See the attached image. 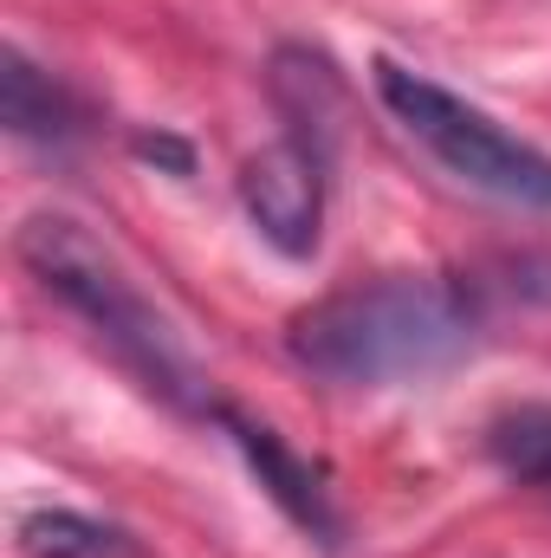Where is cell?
I'll use <instances>...</instances> for the list:
<instances>
[{
    "label": "cell",
    "instance_id": "8992f818",
    "mask_svg": "<svg viewBox=\"0 0 551 558\" xmlns=\"http://www.w3.org/2000/svg\"><path fill=\"white\" fill-rule=\"evenodd\" d=\"M0 118L20 143H39V149H65L85 137V105L52 72H39L20 46L0 52Z\"/></svg>",
    "mask_w": 551,
    "mask_h": 558
},
{
    "label": "cell",
    "instance_id": "6da1fadb",
    "mask_svg": "<svg viewBox=\"0 0 551 558\" xmlns=\"http://www.w3.org/2000/svg\"><path fill=\"white\" fill-rule=\"evenodd\" d=\"M480 338V305L461 279L377 274L351 279L285 318V357L318 384L390 390L454 371Z\"/></svg>",
    "mask_w": 551,
    "mask_h": 558
},
{
    "label": "cell",
    "instance_id": "52a82bcc",
    "mask_svg": "<svg viewBox=\"0 0 551 558\" xmlns=\"http://www.w3.org/2000/svg\"><path fill=\"white\" fill-rule=\"evenodd\" d=\"M20 553L26 558H137L131 533L91 520V513H72V507H39L20 520Z\"/></svg>",
    "mask_w": 551,
    "mask_h": 558
},
{
    "label": "cell",
    "instance_id": "277c9868",
    "mask_svg": "<svg viewBox=\"0 0 551 558\" xmlns=\"http://www.w3.org/2000/svg\"><path fill=\"white\" fill-rule=\"evenodd\" d=\"M325 169H331V143L305 137V131H285L279 143H267L260 156L241 162V208L260 228V241L285 260H305L318 247Z\"/></svg>",
    "mask_w": 551,
    "mask_h": 558
},
{
    "label": "cell",
    "instance_id": "7a4b0ae2",
    "mask_svg": "<svg viewBox=\"0 0 551 558\" xmlns=\"http://www.w3.org/2000/svg\"><path fill=\"white\" fill-rule=\"evenodd\" d=\"M13 260L33 274V286L46 299H59L91 338L98 351L137 384L156 403H169L175 416H201L215 422L221 397L208 390V377L195 371V357L182 351L175 325L143 299V286L124 274V260L72 215H26L13 228Z\"/></svg>",
    "mask_w": 551,
    "mask_h": 558
},
{
    "label": "cell",
    "instance_id": "3957f363",
    "mask_svg": "<svg viewBox=\"0 0 551 558\" xmlns=\"http://www.w3.org/2000/svg\"><path fill=\"white\" fill-rule=\"evenodd\" d=\"M377 98L454 182L519 202V208H551V156L539 143L500 131L480 105L454 98L448 85H434L428 72H409L396 59H377Z\"/></svg>",
    "mask_w": 551,
    "mask_h": 558
},
{
    "label": "cell",
    "instance_id": "ba28073f",
    "mask_svg": "<svg viewBox=\"0 0 551 558\" xmlns=\"http://www.w3.org/2000/svg\"><path fill=\"white\" fill-rule=\"evenodd\" d=\"M487 448H493V461H500L519 487H546L551 494V410L546 403L506 410V416L487 428Z\"/></svg>",
    "mask_w": 551,
    "mask_h": 558
},
{
    "label": "cell",
    "instance_id": "9c48e42d",
    "mask_svg": "<svg viewBox=\"0 0 551 558\" xmlns=\"http://www.w3.org/2000/svg\"><path fill=\"white\" fill-rule=\"evenodd\" d=\"M131 149H137L143 162L169 169V175H188V169H195V149H188L182 137H169V131H137V137H131Z\"/></svg>",
    "mask_w": 551,
    "mask_h": 558
},
{
    "label": "cell",
    "instance_id": "5b68a950",
    "mask_svg": "<svg viewBox=\"0 0 551 558\" xmlns=\"http://www.w3.org/2000/svg\"><path fill=\"white\" fill-rule=\"evenodd\" d=\"M215 428H228V441L247 454V468H254V481L267 487V500H273L279 513L305 533V539H318L325 553H338V546H344V520H338V507H331L325 474H318L311 461H298V454L285 448V435H279V428L241 416L234 403H221V410H215Z\"/></svg>",
    "mask_w": 551,
    "mask_h": 558
}]
</instances>
